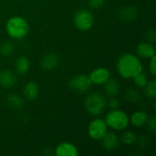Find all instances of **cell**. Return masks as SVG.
Returning <instances> with one entry per match:
<instances>
[{
  "label": "cell",
  "mask_w": 156,
  "mask_h": 156,
  "mask_svg": "<svg viewBox=\"0 0 156 156\" xmlns=\"http://www.w3.org/2000/svg\"><path fill=\"white\" fill-rule=\"evenodd\" d=\"M92 86V82L90 77L86 74H78L72 77L69 82V87L75 92L86 93Z\"/></svg>",
  "instance_id": "6"
},
{
  "label": "cell",
  "mask_w": 156,
  "mask_h": 156,
  "mask_svg": "<svg viewBox=\"0 0 156 156\" xmlns=\"http://www.w3.org/2000/svg\"><path fill=\"white\" fill-rule=\"evenodd\" d=\"M150 59V63H149V70L150 73L153 77H155L156 75V57L154 56L152 57Z\"/></svg>",
  "instance_id": "29"
},
{
  "label": "cell",
  "mask_w": 156,
  "mask_h": 156,
  "mask_svg": "<svg viewBox=\"0 0 156 156\" xmlns=\"http://www.w3.org/2000/svg\"><path fill=\"white\" fill-rule=\"evenodd\" d=\"M108 128L105 120L96 118L90 122L88 126V134L92 140L101 141L108 133Z\"/></svg>",
  "instance_id": "7"
},
{
  "label": "cell",
  "mask_w": 156,
  "mask_h": 156,
  "mask_svg": "<svg viewBox=\"0 0 156 156\" xmlns=\"http://www.w3.org/2000/svg\"><path fill=\"white\" fill-rule=\"evenodd\" d=\"M57 156H78L80 154L78 148L71 143L64 142L57 145L54 152Z\"/></svg>",
  "instance_id": "9"
},
{
  "label": "cell",
  "mask_w": 156,
  "mask_h": 156,
  "mask_svg": "<svg viewBox=\"0 0 156 156\" xmlns=\"http://www.w3.org/2000/svg\"><path fill=\"white\" fill-rule=\"evenodd\" d=\"M133 80H134L135 85H136L137 87L141 88V89H144V86H145V85L147 84V82H148V79H147L146 75H145L144 73H143V72H141V73H139L137 76H135V77L133 78Z\"/></svg>",
  "instance_id": "24"
},
{
  "label": "cell",
  "mask_w": 156,
  "mask_h": 156,
  "mask_svg": "<svg viewBox=\"0 0 156 156\" xmlns=\"http://www.w3.org/2000/svg\"><path fill=\"white\" fill-rule=\"evenodd\" d=\"M144 91L145 96L152 101H155L156 99V81L155 80H150L147 82V84L144 88Z\"/></svg>",
  "instance_id": "20"
},
{
  "label": "cell",
  "mask_w": 156,
  "mask_h": 156,
  "mask_svg": "<svg viewBox=\"0 0 156 156\" xmlns=\"http://www.w3.org/2000/svg\"><path fill=\"white\" fill-rule=\"evenodd\" d=\"M120 104H121V102L116 97H111L109 100H107V107H109L111 110L119 109Z\"/></svg>",
  "instance_id": "26"
},
{
  "label": "cell",
  "mask_w": 156,
  "mask_h": 156,
  "mask_svg": "<svg viewBox=\"0 0 156 156\" xmlns=\"http://www.w3.org/2000/svg\"><path fill=\"white\" fill-rule=\"evenodd\" d=\"M15 51V46L12 42H4L0 44V56L10 57Z\"/></svg>",
  "instance_id": "22"
},
{
  "label": "cell",
  "mask_w": 156,
  "mask_h": 156,
  "mask_svg": "<svg viewBox=\"0 0 156 156\" xmlns=\"http://www.w3.org/2000/svg\"><path fill=\"white\" fill-rule=\"evenodd\" d=\"M116 69L122 78L130 80L143 72V64L138 56L125 53L118 58Z\"/></svg>",
  "instance_id": "1"
},
{
  "label": "cell",
  "mask_w": 156,
  "mask_h": 156,
  "mask_svg": "<svg viewBox=\"0 0 156 156\" xmlns=\"http://www.w3.org/2000/svg\"><path fill=\"white\" fill-rule=\"evenodd\" d=\"M105 122L108 127L114 131L125 130L130 123V118L128 114L120 109L111 110L105 117Z\"/></svg>",
  "instance_id": "4"
},
{
  "label": "cell",
  "mask_w": 156,
  "mask_h": 156,
  "mask_svg": "<svg viewBox=\"0 0 156 156\" xmlns=\"http://www.w3.org/2000/svg\"><path fill=\"white\" fill-rule=\"evenodd\" d=\"M59 61V57L56 53H48L41 58L40 66L44 70L51 71L58 66Z\"/></svg>",
  "instance_id": "10"
},
{
  "label": "cell",
  "mask_w": 156,
  "mask_h": 156,
  "mask_svg": "<svg viewBox=\"0 0 156 156\" xmlns=\"http://www.w3.org/2000/svg\"><path fill=\"white\" fill-rule=\"evenodd\" d=\"M136 54L143 58H151L155 56V48L150 42H142L136 47Z\"/></svg>",
  "instance_id": "14"
},
{
  "label": "cell",
  "mask_w": 156,
  "mask_h": 156,
  "mask_svg": "<svg viewBox=\"0 0 156 156\" xmlns=\"http://www.w3.org/2000/svg\"><path fill=\"white\" fill-rule=\"evenodd\" d=\"M145 38L148 40V42H150V43H154L156 41L155 29L151 28V29L147 30L146 33H145Z\"/></svg>",
  "instance_id": "28"
},
{
  "label": "cell",
  "mask_w": 156,
  "mask_h": 156,
  "mask_svg": "<svg viewBox=\"0 0 156 156\" xmlns=\"http://www.w3.org/2000/svg\"><path fill=\"white\" fill-rule=\"evenodd\" d=\"M5 31L11 38L20 40L27 36L29 32V25L23 16H14L6 21Z\"/></svg>",
  "instance_id": "2"
},
{
  "label": "cell",
  "mask_w": 156,
  "mask_h": 156,
  "mask_svg": "<svg viewBox=\"0 0 156 156\" xmlns=\"http://www.w3.org/2000/svg\"><path fill=\"white\" fill-rule=\"evenodd\" d=\"M23 95L28 101H35L39 95V86L36 81H28L23 88Z\"/></svg>",
  "instance_id": "16"
},
{
  "label": "cell",
  "mask_w": 156,
  "mask_h": 156,
  "mask_svg": "<svg viewBox=\"0 0 156 156\" xmlns=\"http://www.w3.org/2000/svg\"><path fill=\"white\" fill-rule=\"evenodd\" d=\"M148 128V130L152 133H155L156 132V118L155 116H149L148 120L146 122L145 124Z\"/></svg>",
  "instance_id": "25"
},
{
  "label": "cell",
  "mask_w": 156,
  "mask_h": 156,
  "mask_svg": "<svg viewBox=\"0 0 156 156\" xmlns=\"http://www.w3.org/2000/svg\"><path fill=\"white\" fill-rule=\"evenodd\" d=\"M16 76L10 69H4L0 71V87L5 89L13 88L16 83Z\"/></svg>",
  "instance_id": "12"
},
{
  "label": "cell",
  "mask_w": 156,
  "mask_h": 156,
  "mask_svg": "<svg viewBox=\"0 0 156 156\" xmlns=\"http://www.w3.org/2000/svg\"><path fill=\"white\" fill-rule=\"evenodd\" d=\"M84 107L89 114L99 116L102 114L107 108V98L101 92H90L84 99Z\"/></svg>",
  "instance_id": "3"
},
{
  "label": "cell",
  "mask_w": 156,
  "mask_h": 156,
  "mask_svg": "<svg viewBox=\"0 0 156 156\" xmlns=\"http://www.w3.org/2000/svg\"><path fill=\"white\" fill-rule=\"evenodd\" d=\"M121 142L125 145H133L137 142V135L133 131H126L122 133Z\"/></svg>",
  "instance_id": "21"
},
{
  "label": "cell",
  "mask_w": 156,
  "mask_h": 156,
  "mask_svg": "<svg viewBox=\"0 0 156 156\" xmlns=\"http://www.w3.org/2000/svg\"><path fill=\"white\" fill-rule=\"evenodd\" d=\"M6 104L8 105L9 108L13 110H20L24 107L25 102H24V99L20 95L16 93H11L7 95Z\"/></svg>",
  "instance_id": "18"
},
{
  "label": "cell",
  "mask_w": 156,
  "mask_h": 156,
  "mask_svg": "<svg viewBox=\"0 0 156 156\" xmlns=\"http://www.w3.org/2000/svg\"><path fill=\"white\" fill-rule=\"evenodd\" d=\"M101 141V146L103 147V149H105L108 152H112L115 149H117L121 142L119 136L113 132L107 133Z\"/></svg>",
  "instance_id": "11"
},
{
  "label": "cell",
  "mask_w": 156,
  "mask_h": 156,
  "mask_svg": "<svg viewBox=\"0 0 156 156\" xmlns=\"http://www.w3.org/2000/svg\"><path fill=\"white\" fill-rule=\"evenodd\" d=\"M117 15L120 19L124 21H132L138 17L139 9L133 5H127L120 8L117 12Z\"/></svg>",
  "instance_id": "13"
},
{
  "label": "cell",
  "mask_w": 156,
  "mask_h": 156,
  "mask_svg": "<svg viewBox=\"0 0 156 156\" xmlns=\"http://www.w3.org/2000/svg\"><path fill=\"white\" fill-rule=\"evenodd\" d=\"M92 84L95 85H103L110 78L111 72L107 68L99 67L94 69L89 75Z\"/></svg>",
  "instance_id": "8"
},
{
  "label": "cell",
  "mask_w": 156,
  "mask_h": 156,
  "mask_svg": "<svg viewBox=\"0 0 156 156\" xmlns=\"http://www.w3.org/2000/svg\"><path fill=\"white\" fill-rule=\"evenodd\" d=\"M30 60L25 57L21 56L17 58L15 61V69L19 74H27L30 69Z\"/></svg>",
  "instance_id": "19"
},
{
  "label": "cell",
  "mask_w": 156,
  "mask_h": 156,
  "mask_svg": "<svg viewBox=\"0 0 156 156\" xmlns=\"http://www.w3.org/2000/svg\"><path fill=\"white\" fill-rule=\"evenodd\" d=\"M73 24L80 31H88L94 25V16L88 9H80L73 16Z\"/></svg>",
  "instance_id": "5"
},
{
  "label": "cell",
  "mask_w": 156,
  "mask_h": 156,
  "mask_svg": "<svg viewBox=\"0 0 156 156\" xmlns=\"http://www.w3.org/2000/svg\"><path fill=\"white\" fill-rule=\"evenodd\" d=\"M105 3V0H88V5L90 8L98 9L101 8Z\"/></svg>",
  "instance_id": "27"
},
{
  "label": "cell",
  "mask_w": 156,
  "mask_h": 156,
  "mask_svg": "<svg viewBox=\"0 0 156 156\" xmlns=\"http://www.w3.org/2000/svg\"><path fill=\"white\" fill-rule=\"evenodd\" d=\"M124 98H125L128 101L134 103V102H137V101H140V99H141V94H140V92H139L136 89H134V88H130V89L126 90V91H125V93H124Z\"/></svg>",
  "instance_id": "23"
},
{
  "label": "cell",
  "mask_w": 156,
  "mask_h": 156,
  "mask_svg": "<svg viewBox=\"0 0 156 156\" xmlns=\"http://www.w3.org/2000/svg\"><path fill=\"white\" fill-rule=\"evenodd\" d=\"M148 117H149V115L145 112H144V111H136L130 117V122L133 126H135L137 128H141V127H143V126H144L146 124Z\"/></svg>",
  "instance_id": "17"
},
{
  "label": "cell",
  "mask_w": 156,
  "mask_h": 156,
  "mask_svg": "<svg viewBox=\"0 0 156 156\" xmlns=\"http://www.w3.org/2000/svg\"><path fill=\"white\" fill-rule=\"evenodd\" d=\"M104 92L107 97H117L122 89L121 83L116 79H109L104 84Z\"/></svg>",
  "instance_id": "15"
}]
</instances>
